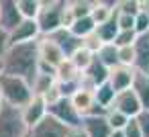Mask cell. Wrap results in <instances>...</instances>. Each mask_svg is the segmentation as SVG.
<instances>
[{
	"label": "cell",
	"instance_id": "obj_21",
	"mask_svg": "<svg viewBox=\"0 0 149 137\" xmlns=\"http://www.w3.org/2000/svg\"><path fill=\"white\" fill-rule=\"evenodd\" d=\"M72 102L76 106V110L82 115V119L88 115V110L94 106V92H86V90H78L74 96H72Z\"/></svg>",
	"mask_w": 149,
	"mask_h": 137
},
{
	"label": "cell",
	"instance_id": "obj_27",
	"mask_svg": "<svg viewBox=\"0 0 149 137\" xmlns=\"http://www.w3.org/2000/svg\"><path fill=\"white\" fill-rule=\"evenodd\" d=\"M92 6H94L92 0H72V2H70V10H72L76 21L90 17L92 15Z\"/></svg>",
	"mask_w": 149,
	"mask_h": 137
},
{
	"label": "cell",
	"instance_id": "obj_31",
	"mask_svg": "<svg viewBox=\"0 0 149 137\" xmlns=\"http://www.w3.org/2000/svg\"><path fill=\"white\" fill-rule=\"evenodd\" d=\"M135 45L131 47H118V64L120 66H127V68H133L135 70Z\"/></svg>",
	"mask_w": 149,
	"mask_h": 137
},
{
	"label": "cell",
	"instance_id": "obj_29",
	"mask_svg": "<svg viewBox=\"0 0 149 137\" xmlns=\"http://www.w3.org/2000/svg\"><path fill=\"white\" fill-rule=\"evenodd\" d=\"M106 121H108V125H110L112 131H123V129L127 127V123H129V117H125L123 113L110 108L108 115H106Z\"/></svg>",
	"mask_w": 149,
	"mask_h": 137
},
{
	"label": "cell",
	"instance_id": "obj_2",
	"mask_svg": "<svg viewBox=\"0 0 149 137\" xmlns=\"http://www.w3.org/2000/svg\"><path fill=\"white\" fill-rule=\"evenodd\" d=\"M0 92H2L4 104L15 106V108H25L33 100V88L27 80L19 76H8L4 74L0 78Z\"/></svg>",
	"mask_w": 149,
	"mask_h": 137
},
{
	"label": "cell",
	"instance_id": "obj_38",
	"mask_svg": "<svg viewBox=\"0 0 149 137\" xmlns=\"http://www.w3.org/2000/svg\"><path fill=\"white\" fill-rule=\"evenodd\" d=\"M137 121H139L143 137H149V110H141V115L137 117Z\"/></svg>",
	"mask_w": 149,
	"mask_h": 137
},
{
	"label": "cell",
	"instance_id": "obj_24",
	"mask_svg": "<svg viewBox=\"0 0 149 137\" xmlns=\"http://www.w3.org/2000/svg\"><path fill=\"white\" fill-rule=\"evenodd\" d=\"M17 4L25 21H37L41 13V0H17Z\"/></svg>",
	"mask_w": 149,
	"mask_h": 137
},
{
	"label": "cell",
	"instance_id": "obj_5",
	"mask_svg": "<svg viewBox=\"0 0 149 137\" xmlns=\"http://www.w3.org/2000/svg\"><path fill=\"white\" fill-rule=\"evenodd\" d=\"M49 115L51 117H55L59 123H63L65 127H78V125H82V115L76 110V106H74V102H72V98H59L55 104H51L49 106Z\"/></svg>",
	"mask_w": 149,
	"mask_h": 137
},
{
	"label": "cell",
	"instance_id": "obj_10",
	"mask_svg": "<svg viewBox=\"0 0 149 137\" xmlns=\"http://www.w3.org/2000/svg\"><path fill=\"white\" fill-rule=\"evenodd\" d=\"M21 113H23L25 125H27L29 129H33L35 125H39V123L49 115V106H47V102H45L41 96H33V100H31L25 108H21Z\"/></svg>",
	"mask_w": 149,
	"mask_h": 137
},
{
	"label": "cell",
	"instance_id": "obj_9",
	"mask_svg": "<svg viewBox=\"0 0 149 137\" xmlns=\"http://www.w3.org/2000/svg\"><path fill=\"white\" fill-rule=\"evenodd\" d=\"M68 129L63 123H59L55 117L47 115L39 125H35L33 129H29V137H65Z\"/></svg>",
	"mask_w": 149,
	"mask_h": 137
},
{
	"label": "cell",
	"instance_id": "obj_40",
	"mask_svg": "<svg viewBox=\"0 0 149 137\" xmlns=\"http://www.w3.org/2000/svg\"><path fill=\"white\" fill-rule=\"evenodd\" d=\"M4 76V59H0V78Z\"/></svg>",
	"mask_w": 149,
	"mask_h": 137
},
{
	"label": "cell",
	"instance_id": "obj_33",
	"mask_svg": "<svg viewBox=\"0 0 149 137\" xmlns=\"http://www.w3.org/2000/svg\"><path fill=\"white\" fill-rule=\"evenodd\" d=\"M82 41H84V45H82V47H84V49H88V51H92L94 55H96V53L100 51V47L104 45V43H102V39L96 35V31H94L92 35H88L86 39H82Z\"/></svg>",
	"mask_w": 149,
	"mask_h": 137
},
{
	"label": "cell",
	"instance_id": "obj_43",
	"mask_svg": "<svg viewBox=\"0 0 149 137\" xmlns=\"http://www.w3.org/2000/svg\"><path fill=\"white\" fill-rule=\"evenodd\" d=\"M27 137H29V135H27Z\"/></svg>",
	"mask_w": 149,
	"mask_h": 137
},
{
	"label": "cell",
	"instance_id": "obj_7",
	"mask_svg": "<svg viewBox=\"0 0 149 137\" xmlns=\"http://www.w3.org/2000/svg\"><path fill=\"white\" fill-rule=\"evenodd\" d=\"M25 19L21 17L17 0H0V29L13 33Z\"/></svg>",
	"mask_w": 149,
	"mask_h": 137
},
{
	"label": "cell",
	"instance_id": "obj_3",
	"mask_svg": "<svg viewBox=\"0 0 149 137\" xmlns=\"http://www.w3.org/2000/svg\"><path fill=\"white\" fill-rule=\"evenodd\" d=\"M65 6H68V0H41V13L37 17L41 37L53 35L55 31L63 29Z\"/></svg>",
	"mask_w": 149,
	"mask_h": 137
},
{
	"label": "cell",
	"instance_id": "obj_42",
	"mask_svg": "<svg viewBox=\"0 0 149 137\" xmlns=\"http://www.w3.org/2000/svg\"><path fill=\"white\" fill-rule=\"evenodd\" d=\"M2 106H4V98H2V92H0V110H2Z\"/></svg>",
	"mask_w": 149,
	"mask_h": 137
},
{
	"label": "cell",
	"instance_id": "obj_37",
	"mask_svg": "<svg viewBox=\"0 0 149 137\" xmlns=\"http://www.w3.org/2000/svg\"><path fill=\"white\" fill-rule=\"evenodd\" d=\"M8 49H10V33L0 29V59L8 53Z\"/></svg>",
	"mask_w": 149,
	"mask_h": 137
},
{
	"label": "cell",
	"instance_id": "obj_15",
	"mask_svg": "<svg viewBox=\"0 0 149 137\" xmlns=\"http://www.w3.org/2000/svg\"><path fill=\"white\" fill-rule=\"evenodd\" d=\"M116 2L118 0H94V6H92V21L98 25H104L106 21H110L116 15Z\"/></svg>",
	"mask_w": 149,
	"mask_h": 137
},
{
	"label": "cell",
	"instance_id": "obj_4",
	"mask_svg": "<svg viewBox=\"0 0 149 137\" xmlns=\"http://www.w3.org/2000/svg\"><path fill=\"white\" fill-rule=\"evenodd\" d=\"M29 127L23 121L21 108L4 104L0 110V137H27Z\"/></svg>",
	"mask_w": 149,
	"mask_h": 137
},
{
	"label": "cell",
	"instance_id": "obj_16",
	"mask_svg": "<svg viewBox=\"0 0 149 137\" xmlns=\"http://www.w3.org/2000/svg\"><path fill=\"white\" fill-rule=\"evenodd\" d=\"M135 72L149 74V33L141 35L135 43Z\"/></svg>",
	"mask_w": 149,
	"mask_h": 137
},
{
	"label": "cell",
	"instance_id": "obj_11",
	"mask_svg": "<svg viewBox=\"0 0 149 137\" xmlns=\"http://www.w3.org/2000/svg\"><path fill=\"white\" fill-rule=\"evenodd\" d=\"M41 39V31L37 21H23L13 33H10V45H21V43H31V41H39Z\"/></svg>",
	"mask_w": 149,
	"mask_h": 137
},
{
	"label": "cell",
	"instance_id": "obj_35",
	"mask_svg": "<svg viewBox=\"0 0 149 137\" xmlns=\"http://www.w3.org/2000/svg\"><path fill=\"white\" fill-rule=\"evenodd\" d=\"M116 25H118V31H135V17L116 13Z\"/></svg>",
	"mask_w": 149,
	"mask_h": 137
},
{
	"label": "cell",
	"instance_id": "obj_41",
	"mask_svg": "<svg viewBox=\"0 0 149 137\" xmlns=\"http://www.w3.org/2000/svg\"><path fill=\"white\" fill-rule=\"evenodd\" d=\"M110 137H125V133H123V131H112Z\"/></svg>",
	"mask_w": 149,
	"mask_h": 137
},
{
	"label": "cell",
	"instance_id": "obj_6",
	"mask_svg": "<svg viewBox=\"0 0 149 137\" xmlns=\"http://www.w3.org/2000/svg\"><path fill=\"white\" fill-rule=\"evenodd\" d=\"M110 108L123 113V115L129 117V119H137V117L141 115V110H143V106H141V102H139V98H137V94H135L133 88L118 92Z\"/></svg>",
	"mask_w": 149,
	"mask_h": 137
},
{
	"label": "cell",
	"instance_id": "obj_32",
	"mask_svg": "<svg viewBox=\"0 0 149 137\" xmlns=\"http://www.w3.org/2000/svg\"><path fill=\"white\" fill-rule=\"evenodd\" d=\"M137 39H139V35L135 31H118L116 39H114V45L116 47H131V45L137 43Z\"/></svg>",
	"mask_w": 149,
	"mask_h": 137
},
{
	"label": "cell",
	"instance_id": "obj_25",
	"mask_svg": "<svg viewBox=\"0 0 149 137\" xmlns=\"http://www.w3.org/2000/svg\"><path fill=\"white\" fill-rule=\"evenodd\" d=\"M82 74H86L96 86H100V84H104V82H108V74H110V70L108 68H104L98 59H94L92 62V66L86 70V72H82Z\"/></svg>",
	"mask_w": 149,
	"mask_h": 137
},
{
	"label": "cell",
	"instance_id": "obj_14",
	"mask_svg": "<svg viewBox=\"0 0 149 137\" xmlns=\"http://www.w3.org/2000/svg\"><path fill=\"white\" fill-rule=\"evenodd\" d=\"M82 127L88 133V137H110L112 135V129L106 117H84Z\"/></svg>",
	"mask_w": 149,
	"mask_h": 137
},
{
	"label": "cell",
	"instance_id": "obj_20",
	"mask_svg": "<svg viewBox=\"0 0 149 137\" xmlns=\"http://www.w3.org/2000/svg\"><path fill=\"white\" fill-rule=\"evenodd\" d=\"M96 59H98L104 68H108V70L120 66V64H118V47H116L114 43H104V45L100 47V51L96 53Z\"/></svg>",
	"mask_w": 149,
	"mask_h": 137
},
{
	"label": "cell",
	"instance_id": "obj_22",
	"mask_svg": "<svg viewBox=\"0 0 149 137\" xmlns=\"http://www.w3.org/2000/svg\"><path fill=\"white\" fill-rule=\"evenodd\" d=\"M114 98H116V92H114V88H112L108 82L100 84V86L96 88V92H94V100H96L100 106L108 108V110H110V106H112Z\"/></svg>",
	"mask_w": 149,
	"mask_h": 137
},
{
	"label": "cell",
	"instance_id": "obj_23",
	"mask_svg": "<svg viewBox=\"0 0 149 137\" xmlns=\"http://www.w3.org/2000/svg\"><path fill=\"white\" fill-rule=\"evenodd\" d=\"M96 35L102 39V43H114L116 35H118V25H116V15L106 21L104 25H98L96 27Z\"/></svg>",
	"mask_w": 149,
	"mask_h": 137
},
{
	"label": "cell",
	"instance_id": "obj_34",
	"mask_svg": "<svg viewBox=\"0 0 149 137\" xmlns=\"http://www.w3.org/2000/svg\"><path fill=\"white\" fill-rule=\"evenodd\" d=\"M135 33H137L139 37L149 33V15L139 13V15L135 17Z\"/></svg>",
	"mask_w": 149,
	"mask_h": 137
},
{
	"label": "cell",
	"instance_id": "obj_12",
	"mask_svg": "<svg viewBox=\"0 0 149 137\" xmlns=\"http://www.w3.org/2000/svg\"><path fill=\"white\" fill-rule=\"evenodd\" d=\"M47 37H51L59 47H61V51L65 53V57H72L78 49H82V45H84V41L80 39V37H76L70 29H59V31H55L53 35H47Z\"/></svg>",
	"mask_w": 149,
	"mask_h": 137
},
{
	"label": "cell",
	"instance_id": "obj_17",
	"mask_svg": "<svg viewBox=\"0 0 149 137\" xmlns=\"http://www.w3.org/2000/svg\"><path fill=\"white\" fill-rule=\"evenodd\" d=\"M143 106V110H149V74H143V72H135V80H133V86H131Z\"/></svg>",
	"mask_w": 149,
	"mask_h": 137
},
{
	"label": "cell",
	"instance_id": "obj_8",
	"mask_svg": "<svg viewBox=\"0 0 149 137\" xmlns=\"http://www.w3.org/2000/svg\"><path fill=\"white\" fill-rule=\"evenodd\" d=\"M63 59H65V53L61 51V47L51 37H41L39 39V62L41 64L57 68Z\"/></svg>",
	"mask_w": 149,
	"mask_h": 137
},
{
	"label": "cell",
	"instance_id": "obj_28",
	"mask_svg": "<svg viewBox=\"0 0 149 137\" xmlns=\"http://www.w3.org/2000/svg\"><path fill=\"white\" fill-rule=\"evenodd\" d=\"M70 59L76 64V68H78L80 72H86V70L92 66V62L96 59V55H94L92 51H88V49H84V47H82V49H78Z\"/></svg>",
	"mask_w": 149,
	"mask_h": 137
},
{
	"label": "cell",
	"instance_id": "obj_26",
	"mask_svg": "<svg viewBox=\"0 0 149 137\" xmlns=\"http://www.w3.org/2000/svg\"><path fill=\"white\" fill-rule=\"evenodd\" d=\"M70 31H72L76 37H80V39H86L88 35H92V33L96 31V23L92 21V17L78 19V21H74V25L70 27Z\"/></svg>",
	"mask_w": 149,
	"mask_h": 137
},
{
	"label": "cell",
	"instance_id": "obj_30",
	"mask_svg": "<svg viewBox=\"0 0 149 137\" xmlns=\"http://www.w3.org/2000/svg\"><path fill=\"white\" fill-rule=\"evenodd\" d=\"M116 13L137 17V15L141 13V8H139V0H118V2H116Z\"/></svg>",
	"mask_w": 149,
	"mask_h": 137
},
{
	"label": "cell",
	"instance_id": "obj_18",
	"mask_svg": "<svg viewBox=\"0 0 149 137\" xmlns=\"http://www.w3.org/2000/svg\"><path fill=\"white\" fill-rule=\"evenodd\" d=\"M80 76H82V72L76 68V64H74L70 57H65V59L55 68V78H57V82H76V80H80Z\"/></svg>",
	"mask_w": 149,
	"mask_h": 137
},
{
	"label": "cell",
	"instance_id": "obj_13",
	"mask_svg": "<svg viewBox=\"0 0 149 137\" xmlns=\"http://www.w3.org/2000/svg\"><path fill=\"white\" fill-rule=\"evenodd\" d=\"M133 80H135V70L127 68V66H116L108 74V84L114 88L116 94L123 92V90H129L133 86Z\"/></svg>",
	"mask_w": 149,
	"mask_h": 137
},
{
	"label": "cell",
	"instance_id": "obj_1",
	"mask_svg": "<svg viewBox=\"0 0 149 137\" xmlns=\"http://www.w3.org/2000/svg\"><path fill=\"white\" fill-rule=\"evenodd\" d=\"M2 59H4V74L19 76L31 84L39 74V41L10 45L8 53Z\"/></svg>",
	"mask_w": 149,
	"mask_h": 137
},
{
	"label": "cell",
	"instance_id": "obj_19",
	"mask_svg": "<svg viewBox=\"0 0 149 137\" xmlns=\"http://www.w3.org/2000/svg\"><path fill=\"white\" fill-rule=\"evenodd\" d=\"M55 84H57V78H55L53 74H43V72H39V74L35 76V80L31 82L33 96H41V98H43Z\"/></svg>",
	"mask_w": 149,
	"mask_h": 137
},
{
	"label": "cell",
	"instance_id": "obj_36",
	"mask_svg": "<svg viewBox=\"0 0 149 137\" xmlns=\"http://www.w3.org/2000/svg\"><path fill=\"white\" fill-rule=\"evenodd\" d=\"M123 133H125V137H143L137 119H129V123H127V127L123 129Z\"/></svg>",
	"mask_w": 149,
	"mask_h": 137
},
{
	"label": "cell",
	"instance_id": "obj_39",
	"mask_svg": "<svg viewBox=\"0 0 149 137\" xmlns=\"http://www.w3.org/2000/svg\"><path fill=\"white\" fill-rule=\"evenodd\" d=\"M65 137H88V133L84 131V127H82V125H78V127L68 129V135H65Z\"/></svg>",
	"mask_w": 149,
	"mask_h": 137
}]
</instances>
